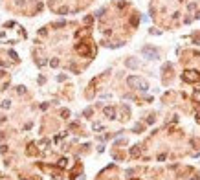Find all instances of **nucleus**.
<instances>
[{
  "label": "nucleus",
  "mask_w": 200,
  "mask_h": 180,
  "mask_svg": "<svg viewBox=\"0 0 200 180\" xmlns=\"http://www.w3.org/2000/svg\"><path fill=\"white\" fill-rule=\"evenodd\" d=\"M129 85H130V87H134V85H136L140 90H147V83L141 81V79H138V77H129Z\"/></svg>",
  "instance_id": "f257e3e1"
},
{
  "label": "nucleus",
  "mask_w": 200,
  "mask_h": 180,
  "mask_svg": "<svg viewBox=\"0 0 200 180\" xmlns=\"http://www.w3.org/2000/svg\"><path fill=\"white\" fill-rule=\"evenodd\" d=\"M105 114H106V116H110V118H114V110H112V108H106Z\"/></svg>",
  "instance_id": "7ed1b4c3"
},
{
  "label": "nucleus",
  "mask_w": 200,
  "mask_h": 180,
  "mask_svg": "<svg viewBox=\"0 0 200 180\" xmlns=\"http://www.w3.org/2000/svg\"><path fill=\"white\" fill-rule=\"evenodd\" d=\"M184 79H186L187 83H193V81H196V79H198V75H196V72L189 70V72H186V74H184Z\"/></svg>",
  "instance_id": "f03ea898"
}]
</instances>
